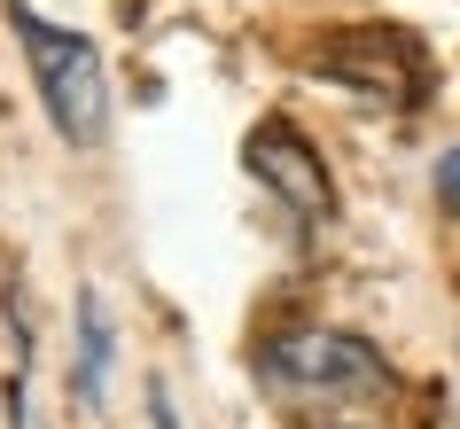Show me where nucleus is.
Segmentation results:
<instances>
[{
	"label": "nucleus",
	"mask_w": 460,
	"mask_h": 429,
	"mask_svg": "<svg viewBox=\"0 0 460 429\" xmlns=\"http://www.w3.org/2000/svg\"><path fill=\"white\" fill-rule=\"evenodd\" d=\"M16 40L31 55V78H40V102H48V118L63 141H102V125H110V86H102V55L94 40H78V31L48 24V16H31L16 8Z\"/></svg>",
	"instance_id": "nucleus-1"
},
{
	"label": "nucleus",
	"mask_w": 460,
	"mask_h": 429,
	"mask_svg": "<svg viewBox=\"0 0 460 429\" xmlns=\"http://www.w3.org/2000/svg\"><path fill=\"white\" fill-rule=\"evenodd\" d=\"M71 390H78V406H86V414H94L102 390H110V312H102L94 289L78 297V367H71Z\"/></svg>",
	"instance_id": "nucleus-5"
},
{
	"label": "nucleus",
	"mask_w": 460,
	"mask_h": 429,
	"mask_svg": "<svg viewBox=\"0 0 460 429\" xmlns=\"http://www.w3.org/2000/svg\"><path fill=\"white\" fill-rule=\"evenodd\" d=\"M250 172H258L305 227H328V219H336V188H328L320 156L296 141L289 125H258V133H250Z\"/></svg>",
	"instance_id": "nucleus-3"
},
{
	"label": "nucleus",
	"mask_w": 460,
	"mask_h": 429,
	"mask_svg": "<svg viewBox=\"0 0 460 429\" xmlns=\"http://www.w3.org/2000/svg\"><path fill=\"white\" fill-rule=\"evenodd\" d=\"M437 188L460 203V148H445V165H437Z\"/></svg>",
	"instance_id": "nucleus-6"
},
{
	"label": "nucleus",
	"mask_w": 460,
	"mask_h": 429,
	"mask_svg": "<svg viewBox=\"0 0 460 429\" xmlns=\"http://www.w3.org/2000/svg\"><path fill=\"white\" fill-rule=\"evenodd\" d=\"M258 375L289 398H328V406H359V398H390V367L367 352L359 335L336 328H296L281 344H266V367Z\"/></svg>",
	"instance_id": "nucleus-2"
},
{
	"label": "nucleus",
	"mask_w": 460,
	"mask_h": 429,
	"mask_svg": "<svg viewBox=\"0 0 460 429\" xmlns=\"http://www.w3.org/2000/svg\"><path fill=\"white\" fill-rule=\"evenodd\" d=\"M328 71H336L343 86H359L367 102H383V110H406V102L421 94V55H413L406 31H359V40H343V48L328 55Z\"/></svg>",
	"instance_id": "nucleus-4"
}]
</instances>
